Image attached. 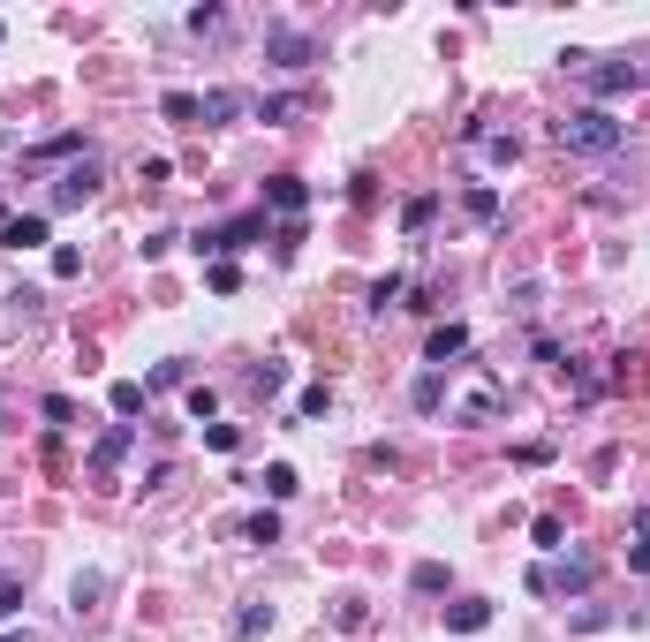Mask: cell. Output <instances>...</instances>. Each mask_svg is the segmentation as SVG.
<instances>
[{"label":"cell","instance_id":"cell-34","mask_svg":"<svg viewBox=\"0 0 650 642\" xmlns=\"http://www.w3.org/2000/svg\"><path fill=\"white\" fill-rule=\"evenodd\" d=\"M401 288H409V280H401V272H386V280H378V288H371V310H386V303H394Z\"/></svg>","mask_w":650,"mask_h":642},{"label":"cell","instance_id":"cell-24","mask_svg":"<svg viewBox=\"0 0 650 642\" xmlns=\"http://www.w3.org/2000/svg\"><path fill=\"white\" fill-rule=\"evenodd\" d=\"M280 386H288V363H265V371H250V393H265V401H273Z\"/></svg>","mask_w":650,"mask_h":642},{"label":"cell","instance_id":"cell-12","mask_svg":"<svg viewBox=\"0 0 650 642\" xmlns=\"http://www.w3.org/2000/svg\"><path fill=\"white\" fill-rule=\"evenodd\" d=\"M424 355H431V363H446V355H469V325H431Z\"/></svg>","mask_w":650,"mask_h":642},{"label":"cell","instance_id":"cell-20","mask_svg":"<svg viewBox=\"0 0 650 642\" xmlns=\"http://www.w3.org/2000/svg\"><path fill=\"white\" fill-rule=\"evenodd\" d=\"M462 204H469V220H484V227L499 220V197H492V189H484V182H477V189H462Z\"/></svg>","mask_w":650,"mask_h":642},{"label":"cell","instance_id":"cell-13","mask_svg":"<svg viewBox=\"0 0 650 642\" xmlns=\"http://www.w3.org/2000/svg\"><path fill=\"white\" fill-rule=\"evenodd\" d=\"M409 590H416V597H446V590H454V575H446L439 559H424V567L409 575Z\"/></svg>","mask_w":650,"mask_h":642},{"label":"cell","instance_id":"cell-14","mask_svg":"<svg viewBox=\"0 0 650 642\" xmlns=\"http://www.w3.org/2000/svg\"><path fill=\"white\" fill-rule=\"evenodd\" d=\"M492 416H499V386L484 378V386H477V393L462 401V423H492Z\"/></svg>","mask_w":650,"mask_h":642},{"label":"cell","instance_id":"cell-36","mask_svg":"<svg viewBox=\"0 0 650 642\" xmlns=\"http://www.w3.org/2000/svg\"><path fill=\"white\" fill-rule=\"evenodd\" d=\"M16 612H23V590L8 582V590H0V620H16Z\"/></svg>","mask_w":650,"mask_h":642},{"label":"cell","instance_id":"cell-3","mask_svg":"<svg viewBox=\"0 0 650 642\" xmlns=\"http://www.w3.org/2000/svg\"><path fill=\"white\" fill-rule=\"evenodd\" d=\"M265 61H280V68H310V61H318V38H310L303 23H265Z\"/></svg>","mask_w":650,"mask_h":642},{"label":"cell","instance_id":"cell-8","mask_svg":"<svg viewBox=\"0 0 650 642\" xmlns=\"http://www.w3.org/2000/svg\"><path fill=\"white\" fill-rule=\"evenodd\" d=\"M265 204H273V212H288V220H295V212H303V204H310V182H303V174H273V182H265Z\"/></svg>","mask_w":650,"mask_h":642},{"label":"cell","instance_id":"cell-40","mask_svg":"<svg viewBox=\"0 0 650 642\" xmlns=\"http://www.w3.org/2000/svg\"><path fill=\"white\" fill-rule=\"evenodd\" d=\"M0 38H8V23H0Z\"/></svg>","mask_w":650,"mask_h":642},{"label":"cell","instance_id":"cell-38","mask_svg":"<svg viewBox=\"0 0 650 642\" xmlns=\"http://www.w3.org/2000/svg\"><path fill=\"white\" fill-rule=\"evenodd\" d=\"M0 642H31V627H8V635H0Z\"/></svg>","mask_w":650,"mask_h":642},{"label":"cell","instance_id":"cell-6","mask_svg":"<svg viewBox=\"0 0 650 642\" xmlns=\"http://www.w3.org/2000/svg\"><path fill=\"white\" fill-rule=\"evenodd\" d=\"M91 197H99V167H91V159H84V167H69L61 182H53V212H69V204H91Z\"/></svg>","mask_w":650,"mask_h":642},{"label":"cell","instance_id":"cell-39","mask_svg":"<svg viewBox=\"0 0 650 642\" xmlns=\"http://www.w3.org/2000/svg\"><path fill=\"white\" fill-rule=\"evenodd\" d=\"M635 529H643V537H650V507H643V514H635Z\"/></svg>","mask_w":650,"mask_h":642},{"label":"cell","instance_id":"cell-29","mask_svg":"<svg viewBox=\"0 0 650 642\" xmlns=\"http://www.w3.org/2000/svg\"><path fill=\"white\" fill-rule=\"evenodd\" d=\"M333 408V386H303V401H295V416H325Z\"/></svg>","mask_w":650,"mask_h":642},{"label":"cell","instance_id":"cell-19","mask_svg":"<svg viewBox=\"0 0 650 642\" xmlns=\"http://www.w3.org/2000/svg\"><path fill=\"white\" fill-rule=\"evenodd\" d=\"M257 484H265V499H295V491H303V484H295V469H288V461H273V469L257 476Z\"/></svg>","mask_w":650,"mask_h":642},{"label":"cell","instance_id":"cell-37","mask_svg":"<svg viewBox=\"0 0 650 642\" xmlns=\"http://www.w3.org/2000/svg\"><path fill=\"white\" fill-rule=\"evenodd\" d=\"M628 567H635V575H650V537H635V552H628Z\"/></svg>","mask_w":650,"mask_h":642},{"label":"cell","instance_id":"cell-9","mask_svg":"<svg viewBox=\"0 0 650 642\" xmlns=\"http://www.w3.org/2000/svg\"><path fill=\"white\" fill-rule=\"evenodd\" d=\"M446 627H454V635H484V627H492V605H484V597H454V605H446Z\"/></svg>","mask_w":650,"mask_h":642},{"label":"cell","instance_id":"cell-1","mask_svg":"<svg viewBox=\"0 0 650 642\" xmlns=\"http://www.w3.org/2000/svg\"><path fill=\"white\" fill-rule=\"evenodd\" d=\"M552 136H560V152H575V159H613L620 144H628V121H613L605 106H575L567 121H552Z\"/></svg>","mask_w":650,"mask_h":642},{"label":"cell","instance_id":"cell-31","mask_svg":"<svg viewBox=\"0 0 650 642\" xmlns=\"http://www.w3.org/2000/svg\"><path fill=\"white\" fill-rule=\"evenodd\" d=\"M212 408H220V393H212V386H189V416L212 423Z\"/></svg>","mask_w":650,"mask_h":642},{"label":"cell","instance_id":"cell-30","mask_svg":"<svg viewBox=\"0 0 650 642\" xmlns=\"http://www.w3.org/2000/svg\"><path fill=\"white\" fill-rule=\"evenodd\" d=\"M76 272H84V250H69V242H61V250H53V280H76Z\"/></svg>","mask_w":650,"mask_h":642},{"label":"cell","instance_id":"cell-22","mask_svg":"<svg viewBox=\"0 0 650 642\" xmlns=\"http://www.w3.org/2000/svg\"><path fill=\"white\" fill-rule=\"evenodd\" d=\"M205 280H212L220 295H235V288H242V265H235V257H212V272H205Z\"/></svg>","mask_w":650,"mask_h":642},{"label":"cell","instance_id":"cell-15","mask_svg":"<svg viewBox=\"0 0 650 642\" xmlns=\"http://www.w3.org/2000/svg\"><path fill=\"white\" fill-rule=\"evenodd\" d=\"M159 114H167L174 129H197V91H167V99H159Z\"/></svg>","mask_w":650,"mask_h":642},{"label":"cell","instance_id":"cell-10","mask_svg":"<svg viewBox=\"0 0 650 642\" xmlns=\"http://www.w3.org/2000/svg\"><path fill=\"white\" fill-rule=\"evenodd\" d=\"M0 242H8V250H38V242H46V212H16V220L0 227Z\"/></svg>","mask_w":650,"mask_h":642},{"label":"cell","instance_id":"cell-4","mask_svg":"<svg viewBox=\"0 0 650 642\" xmlns=\"http://www.w3.org/2000/svg\"><path fill=\"white\" fill-rule=\"evenodd\" d=\"M129 446H137V423H106L99 439H91V476H99V484H114V469L129 461Z\"/></svg>","mask_w":650,"mask_h":642},{"label":"cell","instance_id":"cell-32","mask_svg":"<svg viewBox=\"0 0 650 642\" xmlns=\"http://www.w3.org/2000/svg\"><path fill=\"white\" fill-rule=\"evenodd\" d=\"M182 378H189V371H182V363H159V371H152V378H144V393H167V386H182Z\"/></svg>","mask_w":650,"mask_h":642},{"label":"cell","instance_id":"cell-25","mask_svg":"<svg viewBox=\"0 0 650 642\" xmlns=\"http://www.w3.org/2000/svg\"><path fill=\"white\" fill-rule=\"evenodd\" d=\"M265 627H273V605H242L235 612V635H265Z\"/></svg>","mask_w":650,"mask_h":642},{"label":"cell","instance_id":"cell-33","mask_svg":"<svg viewBox=\"0 0 650 642\" xmlns=\"http://www.w3.org/2000/svg\"><path fill=\"white\" fill-rule=\"evenodd\" d=\"M288 114H295V99H288V91H280V99H257V121H273V129H280Z\"/></svg>","mask_w":650,"mask_h":642},{"label":"cell","instance_id":"cell-17","mask_svg":"<svg viewBox=\"0 0 650 642\" xmlns=\"http://www.w3.org/2000/svg\"><path fill=\"white\" fill-rule=\"evenodd\" d=\"M431 220H439V197H409L401 204V227H409V235H424Z\"/></svg>","mask_w":650,"mask_h":642},{"label":"cell","instance_id":"cell-5","mask_svg":"<svg viewBox=\"0 0 650 642\" xmlns=\"http://www.w3.org/2000/svg\"><path fill=\"white\" fill-rule=\"evenodd\" d=\"M598 582V559H560V567H545V590L552 597H582Z\"/></svg>","mask_w":650,"mask_h":642},{"label":"cell","instance_id":"cell-26","mask_svg":"<svg viewBox=\"0 0 650 642\" xmlns=\"http://www.w3.org/2000/svg\"><path fill=\"white\" fill-rule=\"evenodd\" d=\"M363 620H371V612H363V597H341V605H333V627H341V635H356Z\"/></svg>","mask_w":650,"mask_h":642},{"label":"cell","instance_id":"cell-21","mask_svg":"<svg viewBox=\"0 0 650 642\" xmlns=\"http://www.w3.org/2000/svg\"><path fill=\"white\" fill-rule=\"evenodd\" d=\"M242 537H250V544H280V514H273V507L250 514V522H242Z\"/></svg>","mask_w":650,"mask_h":642},{"label":"cell","instance_id":"cell-23","mask_svg":"<svg viewBox=\"0 0 650 642\" xmlns=\"http://www.w3.org/2000/svg\"><path fill=\"white\" fill-rule=\"evenodd\" d=\"M530 537H537V552H560V537H567V529H560V514H537V522H530Z\"/></svg>","mask_w":650,"mask_h":642},{"label":"cell","instance_id":"cell-7","mask_svg":"<svg viewBox=\"0 0 650 642\" xmlns=\"http://www.w3.org/2000/svg\"><path fill=\"white\" fill-rule=\"evenodd\" d=\"M242 106H250L242 91H197V129H227Z\"/></svg>","mask_w":650,"mask_h":642},{"label":"cell","instance_id":"cell-16","mask_svg":"<svg viewBox=\"0 0 650 642\" xmlns=\"http://www.w3.org/2000/svg\"><path fill=\"white\" fill-rule=\"evenodd\" d=\"M477 152L492 159V167H514V159H522V144H514V136H492V129H484V136H477Z\"/></svg>","mask_w":650,"mask_h":642},{"label":"cell","instance_id":"cell-28","mask_svg":"<svg viewBox=\"0 0 650 642\" xmlns=\"http://www.w3.org/2000/svg\"><path fill=\"white\" fill-rule=\"evenodd\" d=\"M205 446H212V454H235L242 431H235V423H205Z\"/></svg>","mask_w":650,"mask_h":642},{"label":"cell","instance_id":"cell-2","mask_svg":"<svg viewBox=\"0 0 650 642\" xmlns=\"http://www.w3.org/2000/svg\"><path fill=\"white\" fill-rule=\"evenodd\" d=\"M567 68H582V84L598 91V99H628V91H643V68H635V61H582V53H567Z\"/></svg>","mask_w":650,"mask_h":642},{"label":"cell","instance_id":"cell-35","mask_svg":"<svg viewBox=\"0 0 650 642\" xmlns=\"http://www.w3.org/2000/svg\"><path fill=\"white\" fill-rule=\"evenodd\" d=\"M46 423H76V401H69V393H46Z\"/></svg>","mask_w":650,"mask_h":642},{"label":"cell","instance_id":"cell-11","mask_svg":"<svg viewBox=\"0 0 650 642\" xmlns=\"http://www.w3.org/2000/svg\"><path fill=\"white\" fill-rule=\"evenodd\" d=\"M409 408H416V416H439V408H446V371H424V378H416V386H409Z\"/></svg>","mask_w":650,"mask_h":642},{"label":"cell","instance_id":"cell-27","mask_svg":"<svg viewBox=\"0 0 650 642\" xmlns=\"http://www.w3.org/2000/svg\"><path fill=\"white\" fill-rule=\"evenodd\" d=\"M76 612H91V605H99V597H106V575H76Z\"/></svg>","mask_w":650,"mask_h":642},{"label":"cell","instance_id":"cell-18","mask_svg":"<svg viewBox=\"0 0 650 642\" xmlns=\"http://www.w3.org/2000/svg\"><path fill=\"white\" fill-rule=\"evenodd\" d=\"M144 401H152V393H144L137 378H121V386H114V416H121V423H129V416H144Z\"/></svg>","mask_w":650,"mask_h":642}]
</instances>
